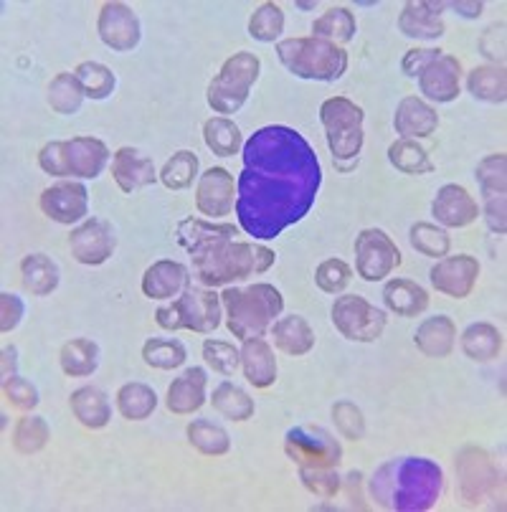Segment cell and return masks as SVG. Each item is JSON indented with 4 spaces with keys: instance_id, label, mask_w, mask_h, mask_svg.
Segmentation results:
<instances>
[{
    "instance_id": "obj_1",
    "label": "cell",
    "mask_w": 507,
    "mask_h": 512,
    "mask_svg": "<svg viewBox=\"0 0 507 512\" xmlns=\"http://www.w3.org/2000/svg\"><path fill=\"white\" fill-rule=\"evenodd\" d=\"M236 183V216L254 239H277L310 213L322 170L310 142L287 125L257 130L244 145Z\"/></svg>"
},
{
    "instance_id": "obj_2",
    "label": "cell",
    "mask_w": 507,
    "mask_h": 512,
    "mask_svg": "<svg viewBox=\"0 0 507 512\" xmlns=\"http://www.w3.org/2000/svg\"><path fill=\"white\" fill-rule=\"evenodd\" d=\"M178 244L191 254L193 274L203 287H224V284L241 282L254 274H264L277 254L262 244L236 241L239 231L229 224H211L203 218H186L180 221Z\"/></svg>"
},
{
    "instance_id": "obj_3",
    "label": "cell",
    "mask_w": 507,
    "mask_h": 512,
    "mask_svg": "<svg viewBox=\"0 0 507 512\" xmlns=\"http://www.w3.org/2000/svg\"><path fill=\"white\" fill-rule=\"evenodd\" d=\"M442 490V469L421 457L391 459L371 480V497L376 505L398 512L431 510L437 505Z\"/></svg>"
},
{
    "instance_id": "obj_4",
    "label": "cell",
    "mask_w": 507,
    "mask_h": 512,
    "mask_svg": "<svg viewBox=\"0 0 507 512\" xmlns=\"http://www.w3.org/2000/svg\"><path fill=\"white\" fill-rule=\"evenodd\" d=\"M226 310V325L239 340L262 338L264 330L282 315L284 300L272 284H251V287H229L221 295Z\"/></svg>"
},
{
    "instance_id": "obj_5",
    "label": "cell",
    "mask_w": 507,
    "mask_h": 512,
    "mask_svg": "<svg viewBox=\"0 0 507 512\" xmlns=\"http://www.w3.org/2000/svg\"><path fill=\"white\" fill-rule=\"evenodd\" d=\"M277 56L289 74L307 82H335L348 69V54L325 39H287L277 44Z\"/></svg>"
},
{
    "instance_id": "obj_6",
    "label": "cell",
    "mask_w": 507,
    "mask_h": 512,
    "mask_svg": "<svg viewBox=\"0 0 507 512\" xmlns=\"http://www.w3.org/2000/svg\"><path fill=\"white\" fill-rule=\"evenodd\" d=\"M110 163V150L97 137H74L44 145L39 165L56 178H99Z\"/></svg>"
},
{
    "instance_id": "obj_7",
    "label": "cell",
    "mask_w": 507,
    "mask_h": 512,
    "mask_svg": "<svg viewBox=\"0 0 507 512\" xmlns=\"http://www.w3.org/2000/svg\"><path fill=\"white\" fill-rule=\"evenodd\" d=\"M221 295L211 289H186L178 300L170 305L158 307L155 322L163 330H193V333L208 335L221 325Z\"/></svg>"
},
{
    "instance_id": "obj_8",
    "label": "cell",
    "mask_w": 507,
    "mask_h": 512,
    "mask_svg": "<svg viewBox=\"0 0 507 512\" xmlns=\"http://www.w3.org/2000/svg\"><path fill=\"white\" fill-rule=\"evenodd\" d=\"M259 59L249 51H239L224 64L221 74L208 84L206 99L213 112L219 115H236L249 99L251 84L259 79Z\"/></svg>"
},
{
    "instance_id": "obj_9",
    "label": "cell",
    "mask_w": 507,
    "mask_h": 512,
    "mask_svg": "<svg viewBox=\"0 0 507 512\" xmlns=\"http://www.w3.org/2000/svg\"><path fill=\"white\" fill-rule=\"evenodd\" d=\"M320 120L328 132V148L338 160H353L363 148V109L345 97L322 102Z\"/></svg>"
},
{
    "instance_id": "obj_10",
    "label": "cell",
    "mask_w": 507,
    "mask_h": 512,
    "mask_svg": "<svg viewBox=\"0 0 507 512\" xmlns=\"http://www.w3.org/2000/svg\"><path fill=\"white\" fill-rule=\"evenodd\" d=\"M284 452L297 467H333L343 462V447L333 434L317 426H295L284 436Z\"/></svg>"
},
{
    "instance_id": "obj_11",
    "label": "cell",
    "mask_w": 507,
    "mask_h": 512,
    "mask_svg": "<svg viewBox=\"0 0 507 512\" xmlns=\"http://www.w3.org/2000/svg\"><path fill=\"white\" fill-rule=\"evenodd\" d=\"M330 315L338 333L353 343H373L381 338L386 327V315L358 295L338 297Z\"/></svg>"
},
{
    "instance_id": "obj_12",
    "label": "cell",
    "mask_w": 507,
    "mask_h": 512,
    "mask_svg": "<svg viewBox=\"0 0 507 512\" xmlns=\"http://www.w3.org/2000/svg\"><path fill=\"white\" fill-rule=\"evenodd\" d=\"M401 264V251L381 229L360 231L355 239V267L366 282H381Z\"/></svg>"
},
{
    "instance_id": "obj_13",
    "label": "cell",
    "mask_w": 507,
    "mask_h": 512,
    "mask_svg": "<svg viewBox=\"0 0 507 512\" xmlns=\"http://www.w3.org/2000/svg\"><path fill=\"white\" fill-rule=\"evenodd\" d=\"M477 183L485 201V221L495 234L507 231V158L505 153L490 155L477 165Z\"/></svg>"
},
{
    "instance_id": "obj_14",
    "label": "cell",
    "mask_w": 507,
    "mask_h": 512,
    "mask_svg": "<svg viewBox=\"0 0 507 512\" xmlns=\"http://www.w3.org/2000/svg\"><path fill=\"white\" fill-rule=\"evenodd\" d=\"M457 474L462 497L469 505H482L500 485V474L482 449L467 447L457 457Z\"/></svg>"
},
{
    "instance_id": "obj_15",
    "label": "cell",
    "mask_w": 507,
    "mask_h": 512,
    "mask_svg": "<svg viewBox=\"0 0 507 512\" xmlns=\"http://www.w3.org/2000/svg\"><path fill=\"white\" fill-rule=\"evenodd\" d=\"M71 254L79 264H87V267H99L115 254V231L107 221L102 218H89L82 226L71 231L69 236Z\"/></svg>"
},
{
    "instance_id": "obj_16",
    "label": "cell",
    "mask_w": 507,
    "mask_h": 512,
    "mask_svg": "<svg viewBox=\"0 0 507 512\" xmlns=\"http://www.w3.org/2000/svg\"><path fill=\"white\" fill-rule=\"evenodd\" d=\"M477 277H480V262L469 254L444 256L429 272L434 289L442 295L454 297V300H464V297L472 295Z\"/></svg>"
},
{
    "instance_id": "obj_17",
    "label": "cell",
    "mask_w": 507,
    "mask_h": 512,
    "mask_svg": "<svg viewBox=\"0 0 507 512\" xmlns=\"http://www.w3.org/2000/svg\"><path fill=\"white\" fill-rule=\"evenodd\" d=\"M41 211L56 224H79L89 211V193L79 180H59L41 193Z\"/></svg>"
},
{
    "instance_id": "obj_18",
    "label": "cell",
    "mask_w": 507,
    "mask_h": 512,
    "mask_svg": "<svg viewBox=\"0 0 507 512\" xmlns=\"http://www.w3.org/2000/svg\"><path fill=\"white\" fill-rule=\"evenodd\" d=\"M97 31L104 46H110L112 51H120V54L135 49L142 36L140 18L125 3H104L99 11Z\"/></svg>"
},
{
    "instance_id": "obj_19",
    "label": "cell",
    "mask_w": 507,
    "mask_h": 512,
    "mask_svg": "<svg viewBox=\"0 0 507 512\" xmlns=\"http://www.w3.org/2000/svg\"><path fill=\"white\" fill-rule=\"evenodd\" d=\"M196 206L203 216H229L234 208V178L226 168H208L196 188Z\"/></svg>"
},
{
    "instance_id": "obj_20",
    "label": "cell",
    "mask_w": 507,
    "mask_h": 512,
    "mask_svg": "<svg viewBox=\"0 0 507 512\" xmlns=\"http://www.w3.org/2000/svg\"><path fill=\"white\" fill-rule=\"evenodd\" d=\"M459 79H462V64L454 56L442 54L419 74V89L431 102L449 104L459 97Z\"/></svg>"
},
{
    "instance_id": "obj_21",
    "label": "cell",
    "mask_w": 507,
    "mask_h": 512,
    "mask_svg": "<svg viewBox=\"0 0 507 512\" xmlns=\"http://www.w3.org/2000/svg\"><path fill=\"white\" fill-rule=\"evenodd\" d=\"M431 213L442 226L464 229V226L475 224L477 216H480V206H477L475 198L469 196L467 188L449 183V186L439 188L437 198L431 203Z\"/></svg>"
},
{
    "instance_id": "obj_22",
    "label": "cell",
    "mask_w": 507,
    "mask_h": 512,
    "mask_svg": "<svg viewBox=\"0 0 507 512\" xmlns=\"http://www.w3.org/2000/svg\"><path fill=\"white\" fill-rule=\"evenodd\" d=\"M112 178L122 193H137L160 178L153 160L135 148H120L112 155Z\"/></svg>"
},
{
    "instance_id": "obj_23",
    "label": "cell",
    "mask_w": 507,
    "mask_h": 512,
    "mask_svg": "<svg viewBox=\"0 0 507 512\" xmlns=\"http://www.w3.org/2000/svg\"><path fill=\"white\" fill-rule=\"evenodd\" d=\"M188 269L170 259H160L142 277V292L150 300H173L188 289Z\"/></svg>"
},
{
    "instance_id": "obj_24",
    "label": "cell",
    "mask_w": 507,
    "mask_h": 512,
    "mask_svg": "<svg viewBox=\"0 0 507 512\" xmlns=\"http://www.w3.org/2000/svg\"><path fill=\"white\" fill-rule=\"evenodd\" d=\"M439 115L437 109L426 104L419 97H406L396 107L393 115V127L401 135V140H416V137H429L437 130Z\"/></svg>"
},
{
    "instance_id": "obj_25",
    "label": "cell",
    "mask_w": 507,
    "mask_h": 512,
    "mask_svg": "<svg viewBox=\"0 0 507 512\" xmlns=\"http://www.w3.org/2000/svg\"><path fill=\"white\" fill-rule=\"evenodd\" d=\"M206 371L203 368H188L180 378H175L173 386L168 388V398H165V406L168 411L178 416L193 414V411L201 409L206 404Z\"/></svg>"
},
{
    "instance_id": "obj_26",
    "label": "cell",
    "mask_w": 507,
    "mask_h": 512,
    "mask_svg": "<svg viewBox=\"0 0 507 512\" xmlns=\"http://www.w3.org/2000/svg\"><path fill=\"white\" fill-rule=\"evenodd\" d=\"M241 365H244L246 381L254 388H269L277 381V358H274L272 345L264 338L244 340Z\"/></svg>"
},
{
    "instance_id": "obj_27",
    "label": "cell",
    "mask_w": 507,
    "mask_h": 512,
    "mask_svg": "<svg viewBox=\"0 0 507 512\" xmlns=\"http://www.w3.org/2000/svg\"><path fill=\"white\" fill-rule=\"evenodd\" d=\"M414 343L429 358H447L454 350V343H457V327L447 315L429 317L416 330Z\"/></svg>"
},
{
    "instance_id": "obj_28",
    "label": "cell",
    "mask_w": 507,
    "mask_h": 512,
    "mask_svg": "<svg viewBox=\"0 0 507 512\" xmlns=\"http://www.w3.org/2000/svg\"><path fill=\"white\" fill-rule=\"evenodd\" d=\"M383 302L401 317H419L429 307V292L411 279H391L383 287Z\"/></svg>"
},
{
    "instance_id": "obj_29",
    "label": "cell",
    "mask_w": 507,
    "mask_h": 512,
    "mask_svg": "<svg viewBox=\"0 0 507 512\" xmlns=\"http://www.w3.org/2000/svg\"><path fill=\"white\" fill-rule=\"evenodd\" d=\"M69 404H71V411H74V416L79 419V424L87 426V429H104V426L110 424L112 406L99 388L94 386L77 388V391L71 393Z\"/></svg>"
},
{
    "instance_id": "obj_30",
    "label": "cell",
    "mask_w": 507,
    "mask_h": 512,
    "mask_svg": "<svg viewBox=\"0 0 507 512\" xmlns=\"http://www.w3.org/2000/svg\"><path fill=\"white\" fill-rule=\"evenodd\" d=\"M272 338L274 345L287 355H305L315 348V333H312L305 317L300 315H289L274 322Z\"/></svg>"
},
{
    "instance_id": "obj_31",
    "label": "cell",
    "mask_w": 507,
    "mask_h": 512,
    "mask_svg": "<svg viewBox=\"0 0 507 512\" xmlns=\"http://www.w3.org/2000/svg\"><path fill=\"white\" fill-rule=\"evenodd\" d=\"M398 28L409 39L421 41H437L444 36L442 16L431 13L426 3H406L401 16H398Z\"/></svg>"
},
{
    "instance_id": "obj_32",
    "label": "cell",
    "mask_w": 507,
    "mask_h": 512,
    "mask_svg": "<svg viewBox=\"0 0 507 512\" xmlns=\"http://www.w3.org/2000/svg\"><path fill=\"white\" fill-rule=\"evenodd\" d=\"M23 287L36 297L51 295L59 287V267L46 254H28L21 262Z\"/></svg>"
},
{
    "instance_id": "obj_33",
    "label": "cell",
    "mask_w": 507,
    "mask_h": 512,
    "mask_svg": "<svg viewBox=\"0 0 507 512\" xmlns=\"http://www.w3.org/2000/svg\"><path fill=\"white\" fill-rule=\"evenodd\" d=\"M462 350L467 358L477 360V363H487L495 360L502 350V335L495 325L487 322H475L462 333Z\"/></svg>"
},
{
    "instance_id": "obj_34",
    "label": "cell",
    "mask_w": 507,
    "mask_h": 512,
    "mask_svg": "<svg viewBox=\"0 0 507 512\" xmlns=\"http://www.w3.org/2000/svg\"><path fill=\"white\" fill-rule=\"evenodd\" d=\"M469 94L480 102L505 104L507 99V77L502 66H477L467 77Z\"/></svg>"
},
{
    "instance_id": "obj_35",
    "label": "cell",
    "mask_w": 507,
    "mask_h": 512,
    "mask_svg": "<svg viewBox=\"0 0 507 512\" xmlns=\"http://www.w3.org/2000/svg\"><path fill=\"white\" fill-rule=\"evenodd\" d=\"M355 31H358V26H355V16L343 6L330 8L328 13H322V16L312 23L315 39H325L335 46L353 41Z\"/></svg>"
},
{
    "instance_id": "obj_36",
    "label": "cell",
    "mask_w": 507,
    "mask_h": 512,
    "mask_svg": "<svg viewBox=\"0 0 507 512\" xmlns=\"http://www.w3.org/2000/svg\"><path fill=\"white\" fill-rule=\"evenodd\" d=\"M84 87L79 84L77 74H69V71H64V74H59V77L51 79L49 84V104L51 109H54L56 115H77L79 109H82V102H84Z\"/></svg>"
},
{
    "instance_id": "obj_37",
    "label": "cell",
    "mask_w": 507,
    "mask_h": 512,
    "mask_svg": "<svg viewBox=\"0 0 507 512\" xmlns=\"http://www.w3.org/2000/svg\"><path fill=\"white\" fill-rule=\"evenodd\" d=\"M99 365V348L92 340H69V343L61 348V368H64L66 376L71 378H84L92 376Z\"/></svg>"
},
{
    "instance_id": "obj_38",
    "label": "cell",
    "mask_w": 507,
    "mask_h": 512,
    "mask_svg": "<svg viewBox=\"0 0 507 512\" xmlns=\"http://www.w3.org/2000/svg\"><path fill=\"white\" fill-rule=\"evenodd\" d=\"M158 406V396L150 386L145 383H125V386L117 391V409L125 419L130 421H142L148 419L150 414Z\"/></svg>"
},
{
    "instance_id": "obj_39",
    "label": "cell",
    "mask_w": 507,
    "mask_h": 512,
    "mask_svg": "<svg viewBox=\"0 0 507 512\" xmlns=\"http://www.w3.org/2000/svg\"><path fill=\"white\" fill-rule=\"evenodd\" d=\"M203 140H206L208 150L221 158H234L241 150V130L226 117H211L203 125Z\"/></svg>"
},
{
    "instance_id": "obj_40",
    "label": "cell",
    "mask_w": 507,
    "mask_h": 512,
    "mask_svg": "<svg viewBox=\"0 0 507 512\" xmlns=\"http://www.w3.org/2000/svg\"><path fill=\"white\" fill-rule=\"evenodd\" d=\"M211 404L213 409L219 411L224 419L229 421H246L254 416V401L249 398V393L241 391L239 386L234 383H221L211 396Z\"/></svg>"
},
{
    "instance_id": "obj_41",
    "label": "cell",
    "mask_w": 507,
    "mask_h": 512,
    "mask_svg": "<svg viewBox=\"0 0 507 512\" xmlns=\"http://www.w3.org/2000/svg\"><path fill=\"white\" fill-rule=\"evenodd\" d=\"M188 442L198 449V452L208 454V457H221L231 449V439L219 424L213 421L198 419L188 424Z\"/></svg>"
},
{
    "instance_id": "obj_42",
    "label": "cell",
    "mask_w": 507,
    "mask_h": 512,
    "mask_svg": "<svg viewBox=\"0 0 507 512\" xmlns=\"http://www.w3.org/2000/svg\"><path fill=\"white\" fill-rule=\"evenodd\" d=\"M388 160H391L393 168L401 170V173L406 175H424L434 170L426 150L421 148V145H416L414 140L393 142L391 148H388Z\"/></svg>"
},
{
    "instance_id": "obj_43",
    "label": "cell",
    "mask_w": 507,
    "mask_h": 512,
    "mask_svg": "<svg viewBox=\"0 0 507 512\" xmlns=\"http://www.w3.org/2000/svg\"><path fill=\"white\" fill-rule=\"evenodd\" d=\"M198 175V155L191 153V150H180L173 158L165 163V168L160 170V180L163 186L170 188V191H183L196 180Z\"/></svg>"
},
{
    "instance_id": "obj_44",
    "label": "cell",
    "mask_w": 507,
    "mask_h": 512,
    "mask_svg": "<svg viewBox=\"0 0 507 512\" xmlns=\"http://www.w3.org/2000/svg\"><path fill=\"white\" fill-rule=\"evenodd\" d=\"M142 358L150 368H158V371H173L186 363V348L178 340H163L153 338L142 345Z\"/></svg>"
},
{
    "instance_id": "obj_45",
    "label": "cell",
    "mask_w": 507,
    "mask_h": 512,
    "mask_svg": "<svg viewBox=\"0 0 507 512\" xmlns=\"http://www.w3.org/2000/svg\"><path fill=\"white\" fill-rule=\"evenodd\" d=\"M77 79L84 87V94L89 99H107L112 92H115V74L112 69H107L104 64H97V61H84V64L77 66Z\"/></svg>"
},
{
    "instance_id": "obj_46",
    "label": "cell",
    "mask_w": 507,
    "mask_h": 512,
    "mask_svg": "<svg viewBox=\"0 0 507 512\" xmlns=\"http://www.w3.org/2000/svg\"><path fill=\"white\" fill-rule=\"evenodd\" d=\"M51 429L41 416H23L13 434V447L21 454H36L49 444Z\"/></svg>"
},
{
    "instance_id": "obj_47",
    "label": "cell",
    "mask_w": 507,
    "mask_h": 512,
    "mask_svg": "<svg viewBox=\"0 0 507 512\" xmlns=\"http://www.w3.org/2000/svg\"><path fill=\"white\" fill-rule=\"evenodd\" d=\"M284 31V13L282 8L274 3H262L254 11L249 21V36L251 39L262 41V44H274Z\"/></svg>"
},
{
    "instance_id": "obj_48",
    "label": "cell",
    "mask_w": 507,
    "mask_h": 512,
    "mask_svg": "<svg viewBox=\"0 0 507 512\" xmlns=\"http://www.w3.org/2000/svg\"><path fill=\"white\" fill-rule=\"evenodd\" d=\"M411 246H414L419 254L431 256V259H444L449 254V234L439 226H431V224H414L411 226V234H409Z\"/></svg>"
},
{
    "instance_id": "obj_49",
    "label": "cell",
    "mask_w": 507,
    "mask_h": 512,
    "mask_svg": "<svg viewBox=\"0 0 507 512\" xmlns=\"http://www.w3.org/2000/svg\"><path fill=\"white\" fill-rule=\"evenodd\" d=\"M300 480L312 495L322 500H333L340 492L338 469L333 467H300Z\"/></svg>"
},
{
    "instance_id": "obj_50",
    "label": "cell",
    "mask_w": 507,
    "mask_h": 512,
    "mask_svg": "<svg viewBox=\"0 0 507 512\" xmlns=\"http://www.w3.org/2000/svg\"><path fill=\"white\" fill-rule=\"evenodd\" d=\"M203 358L211 365L213 371L221 376H234L236 368L241 365V353L234 345L224 343V340H206L203 343Z\"/></svg>"
},
{
    "instance_id": "obj_51",
    "label": "cell",
    "mask_w": 507,
    "mask_h": 512,
    "mask_svg": "<svg viewBox=\"0 0 507 512\" xmlns=\"http://www.w3.org/2000/svg\"><path fill=\"white\" fill-rule=\"evenodd\" d=\"M350 272L348 264L343 259H328V262H322L315 272V282L322 292H328V295H340L345 287L350 284Z\"/></svg>"
},
{
    "instance_id": "obj_52",
    "label": "cell",
    "mask_w": 507,
    "mask_h": 512,
    "mask_svg": "<svg viewBox=\"0 0 507 512\" xmlns=\"http://www.w3.org/2000/svg\"><path fill=\"white\" fill-rule=\"evenodd\" d=\"M333 419L340 434L350 439V442H358L366 434V419H363L358 406L350 404V401H340V404L333 406Z\"/></svg>"
},
{
    "instance_id": "obj_53",
    "label": "cell",
    "mask_w": 507,
    "mask_h": 512,
    "mask_svg": "<svg viewBox=\"0 0 507 512\" xmlns=\"http://www.w3.org/2000/svg\"><path fill=\"white\" fill-rule=\"evenodd\" d=\"M3 396H6V401L13 409L33 411L39 406V391H36L31 381L21 376H11L3 381Z\"/></svg>"
},
{
    "instance_id": "obj_54",
    "label": "cell",
    "mask_w": 507,
    "mask_h": 512,
    "mask_svg": "<svg viewBox=\"0 0 507 512\" xmlns=\"http://www.w3.org/2000/svg\"><path fill=\"white\" fill-rule=\"evenodd\" d=\"M21 317H23L21 297L11 295V292H3V295H0V330H3V333L16 330Z\"/></svg>"
},
{
    "instance_id": "obj_55",
    "label": "cell",
    "mask_w": 507,
    "mask_h": 512,
    "mask_svg": "<svg viewBox=\"0 0 507 512\" xmlns=\"http://www.w3.org/2000/svg\"><path fill=\"white\" fill-rule=\"evenodd\" d=\"M480 49L487 59L497 61L500 66L505 64V23H500V26H492L490 31L482 36Z\"/></svg>"
},
{
    "instance_id": "obj_56",
    "label": "cell",
    "mask_w": 507,
    "mask_h": 512,
    "mask_svg": "<svg viewBox=\"0 0 507 512\" xmlns=\"http://www.w3.org/2000/svg\"><path fill=\"white\" fill-rule=\"evenodd\" d=\"M442 54L444 51H439V49H411L409 54L404 56V64H401V69H404L406 77H419L421 71H424L431 61L439 59Z\"/></svg>"
},
{
    "instance_id": "obj_57",
    "label": "cell",
    "mask_w": 507,
    "mask_h": 512,
    "mask_svg": "<svg viewBox=\"0 0 507 512\" xmlns=\"http://www.w3.org/2000/svg\"><path fill=\"white\" fill-rule=\"evenodd\" d=\"M447 8L457 11L464 18H480L482 16V3H447Z\"/></svg>"
},
{
    "instance_id": "obj_58",
    "label": "cell",
    "mask_w": 507,
    "mask_h": 512,
    "mask_svg": "<svg viewBox=\"0 0 507 512\" xmlns=\"http://www.w3.org/2000/svg\"><path fill=\"white\" fill-rule=\"evenodd\" d=\"M16 365H18L16 348L3 350V381H6V378H11V376H16Z\"/></svg>"
}]
</instances>
